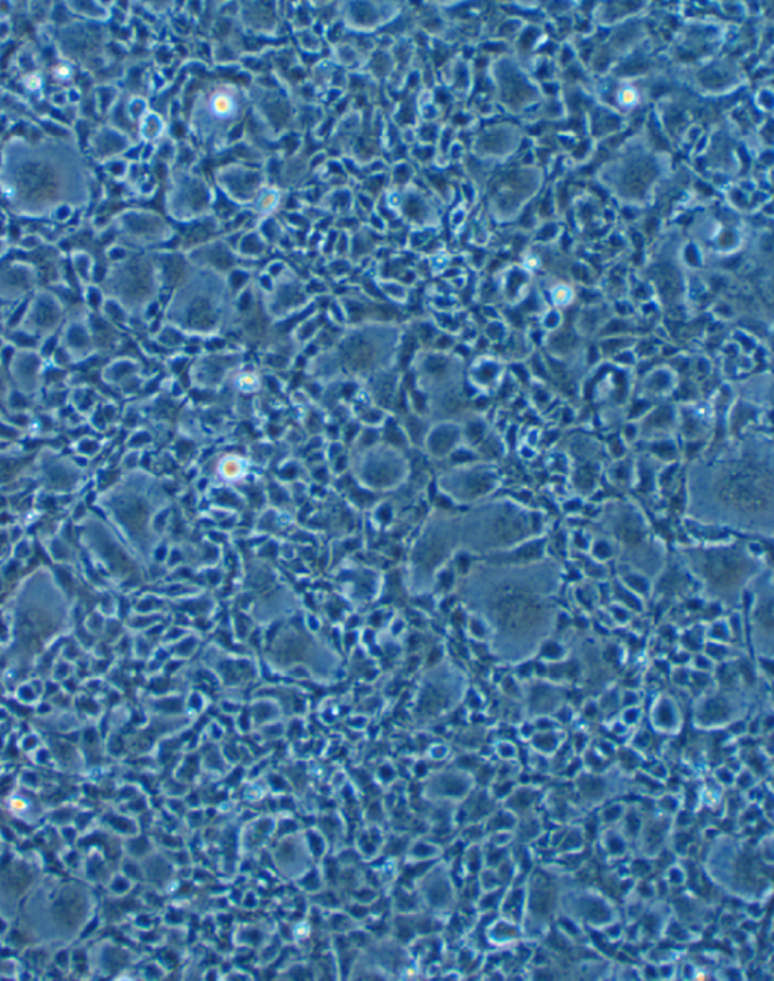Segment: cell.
<instances>
[{
  "label": "cell",
  "instance_id": "2",
  "mask_svg": "<svg viewBox=\"0 0 774 981\" xmlns=\"http://www.w3.org/2000/svg\"><path fill=\"white\" fill-rule=\"evenodd\" d=\"M712 491L717 505L743 522L770 518L773 511V471L770 461L743 455L717 468Z\"/></svg>",
  "mask_w": 774,
  "mask_h": 981
},
{
  "label": "cell",
  "instance_id": "4",
  "mask_svg": "<svg viewBox=\"0 0 774 981\" xmlns=\"http://www.w3.org/2000/svg\"><path fill=\"white\" fill-rule=\"evenodd\" d=\"M536 530V520L531 514L525 513L511 504H498L491 507L487 516L484 543L487 550H505L516 548Z\"/></svg>",
  "mask_w": 774,
  "mask_h": 981
},
{
  "label": "cell",
  "instance_id": "5",
  "mask_svg": "<svg viewBox=\"0 0 774 981\" xmlns=\"http://www.w3.org/2000/svg\"><path fill=\"white\" fill-rule=\"evenodd\" d=\"M620 582L626 589L630 590V591L637 594V596H640V594H648L649 591H650V582H649V580H646V577L639 575V573H630V575H625V577L621 578Z\"/></svg>",
  "mask_w": 774,
  "mask_h": 981
},
{
  "label": "cell",
  "instance_id": "1",
  "mask_svg": "<svg viewBox=\"0 0 774 981\" xmlns=\"http://www.w3.org/2000/svg\"><path fill=\"white\" fill-rule=\"evenodd\" d=\"M545 570L505 569L486 580L482 612L505 635H537L555 612L552 594L557 580Z\"/></svg>",
  "mask_w": 774,
  "mask_h": 981
},
{
  "label": "cell",
  "instance_id": "3",
  "mask_svg": "<svg viewBox=\"0 0 774 981\" xmlns=\"http://www.w3.org/2000/svg\"><path fill=\"white\" fill-rule=\"evenodd\" d=\"M687 563L712 598L735 605L749 582L753 581L761 564L741 546H720L690 550Z\"/></svg>",
  "mask_w": 774,
  "mask_h": 981
},
{
  "label": "cell",
  "instance_id": "6",
  "mask_svg": "<svg viewBox=\"0 0 774 981\" xmlns=\"http://www.w3.org/2000/svg\"><path fill=\"white\" fill-rule=\"evenodd\" d=\"M598 548H607V550H605V555L599 554V550H596V552H594V555H596V557H598V559H600V560L608 559V557H610V555H611V550H610V546L605 545V543H599Z\"/></svg>",
  "mask_w": 774,
  "mask_h": 981
}]
</instances>
